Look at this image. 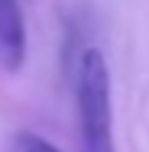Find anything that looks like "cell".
Returning a JSON list of instances; mask_svg holds the SVG:
<instances>
[{
	"instance_id": "obj_3",
	"label": "cell",
	"mask_w": 149,
	"mask_h": 152,
	"mask_svg": "<svg viewBox=\"0 0 149 152\" xmlns=\"http://www.w3.org/2000/svg\"><path fill=\"white\" fill-rule=\"evenodd\" d=\"M13 152H61V150H56L51 142H45L43 136H37L32 131H21L13 139Z\"/></svg>"
},
{
	"instance_id": "obj_1",
	"label": "cell",
	"mask_w": 149,
	"mask_h": 152,
	"mask_svg": "<svg viewBox=\"0 0 149 152\" xmlns=\"http://www.w3.org/2000/svg\"><path fill=\"white\" fill-rule=\"evenodd\" d=\"M77 123L83 152H115L112 139V88L109 67L99 48H85L75 77Z\"/></svg>"
},
{
	"instance_id": "obj_2",
	"label": "cell",
	"mask_w": 149,
	"mask_h": 152,
	"mask_svg": "<svg viewBox=\"0 0 149 152\" xmlns=\"http://www.w3.org/2000/svg\"><path fill=\"white\" fill-rule=\"evenodd\" d=\"M27 59V27L19 0H0V69L19 72Z\"/></svg>"
}]
</instances>
